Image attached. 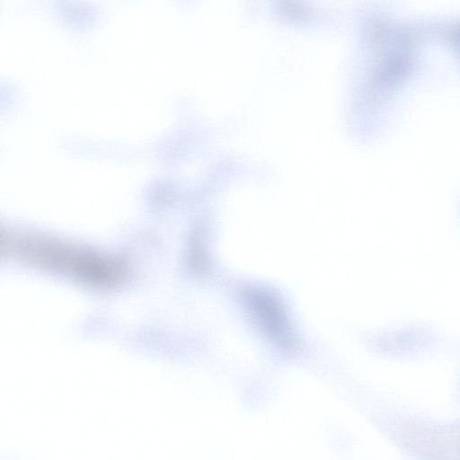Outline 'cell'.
Segmentation results:
<instances>
[{"label": "cell", "instance_id": "cell-1", "mask_svg": "<svg viewBox=\"0 0 460 460\" xmlns=\"http://www.w3.org/2000/svg\"><path fill=\"white\" fill-rule=\"evenodd\" d=\"M6 247L30 263L92 285L114 284L123 275L120 264L110 257L44 237L8 234Z\"/></svg>", "mask_w": 460, "mask_h": 460}, {"label": "cell", "instance_id": "cell-2", "mask_svg": "<svg viewBox=\"0 0 460 460\" xmlns=\"http://www.w3.org/2000/svg\"><path fill=\"white\" fill-rule=\"evenodd\" d=\"M246 304L258 324L274 341L285 348H293L295 341L281 305L267 291L248 289Z\"/></svg>", "mask_w": 460, "mask_h": 460}, {"label": "cell", "instance_id": "cell-3", "mask_svg": "<svg viewBox=\"0 0 460 460\" xmlns=\"http://www.w3.org/2000/svg\"><path fill=\"white\" fill-rule=\"evenodd\" d=\"M452 438L453 440H455V442L453 443V446L450 447H453V448H455L453 453L458 456L460 455V434H453Z\"/></svg>", "mask_w": 460, "mask_h": 460}]
</instances>
